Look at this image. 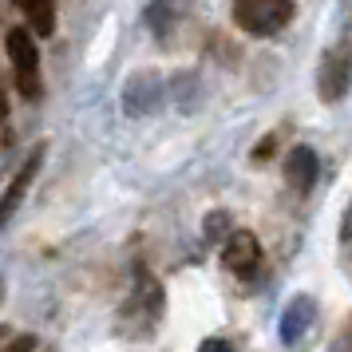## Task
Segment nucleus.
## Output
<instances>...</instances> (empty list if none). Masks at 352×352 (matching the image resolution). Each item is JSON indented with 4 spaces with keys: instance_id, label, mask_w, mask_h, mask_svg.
Segmentation results:
<instances>
[{
    "instance_id": "nucleus-6",
    "label": "nucleus",
    "mask_w": 352,
    "mask_h": 352,
    "mask_svg": "<svg viewBox=\"0 0 352 352\" xmlns=\"http://www.w3.org/2000/svg\"><path fill=\"white\" fill-rule=\"evenodd\" d=\"M285 178L297 190H313V182H317V155L309 146H297L285 162Z\"/></svg>"
},
{
    "instance_id": "nucleus-2",
    "label": "nucleus",
    "mask_w": 352,
    "mask_h": 352,
    "mask_svg": "<svg viewBox=\"0 0 352 352\" xmlns=\"http://www.w3.org/2000/svg\"><path fill=\"white\" fill-rule=\"evenodd\" d=\"M8 56H12V64H16V87L24 96H40V52H36L32 36L28 28H12L8 32Z\"/></svg>"
},
{
    "instance_id": "nucleus-1",
    "label": "nucleus",
    "mask_w": 352,
    "mask_h": 352,
    "mask_svg": "<svg viewBox=\"0 0 352 352\" xmlns=\"http://www.w3.org/2000/svg\"><path fill=\"white\" fill-rule=\"evenodd\" d=\"M289 16H293V0H234V20L250 36L277 32L289 24Z\"/></svg>"
},
{
    "instance_id": "nucleus-7",
    "label": "nucleus",
    "mask_w": 352,
    "mask_h": 352,
    "mask_svg": "<svg viewBox=\"0 0 352 352\" xmlns=\"http://www.w3.org/2000/svg\"><path fill=\"white\" fill-rule=\"evenodd\" d=\"M309 320H313V301H309V297H297V301L281 313V340H285V344H297Z\"/></svg>"
},
{
    "instance_id": "nucleus-4",
    "label": "nucleus",
    "mask_w": 352,
    "mask_h": 352,
    "mask_svg": "<svg viewBox=\"0 0 352 352\" xmlns=\"http://www.w3.org/2000/svg\"><path fill=\"white\" fill-rule=\"evenodd\" d=\"M222 257H226V265H230V270L238 273V277H254V273H257V265H261V245H257V238H254V234H245V230H238L234 238L226 241Z\"/></svg>"
},
{
    "instance_id": "nucleus-3",
    "label": "nucleus",
    "mask_w": 352,
    "mask_h": 352,
    "mask_svg": "<svg viewBox=\"0 0 352 352\" xmlns=\"http://www.w3.org/2000/svg\"><path fill=\"white\" fill-rule=\"evenodd\" d=\"M40 162H44V146H36L32 151V159L20 166V175L8 182V190H4V198H0V230L12 222V214H16V206L24 202V194H28V186H32V178L36 170H40Z\"/></svg>"
},
{
    "instance_id": "nucleus-10",
    "label": "nucleus",
    "mask_w": 352,
    "mask_h": 352,
    "mask_svg": "<svg viewBox=\"0 0 352 352\" xmlns=\"http://www.w3.org/2000/svg\"><path fill=\"white\" fill-rule=\"evenodd\" d=\"M0 293H4V281H0Z\"/></svg>"
},
{
    "instance_id": "nucleus-8",
    "label": "nucleus",
    "mask_w": 352,
    "mask_h": 352,
    "mask_svg": "<svg viewBox=\"0 0 352 352\" xmlns=\"http://www.w3.org/2000/svg\"><path fill=\"white\" fill-rule=\"evenodd\" d=\"M16 4L28 12L32 28H36L40 36H48L52 28H56V4H52V0H16Z\"/></svg>"
},
{
    "instance_id": "nucleus-9",
    "label": "nucleus",
    "mask_w": 352,
    "mask_h": 352,
    "mask_svg": "<svg viewBox=\"0 0 352 352\" xmlns=\"http://www.w3.org/2000/svg\"><path fill=\"white\" fill-rule=\"evenodd\" d=\"M0 119H4V96H0Z\"/></svg>"
},
{
    "instance_id": "nucleus-5",
    "label": "nucleus",
    "mask_w": 352,
    "mask_h": 352,
    "mask_svg": "<svg viewBox=\"0 0 352 352\" xmlns=\"http://www.w3.org/2000/svg\"><path fill=\"white\" fill-rule=\"evenodd\" d=\"M349 67H352V52L349 48H336L324 56V64H320V96L336 103V99L344 96V87H349Z\"/></svg>"
}]
</instances>
